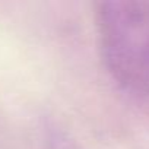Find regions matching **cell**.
<instances>
[{
	"mask_svg": "<svg viewBox=\"0 0 149 149\" xmlns=\"http://www.w3.org/2000/svg\"><path fill=\"white\" fill-rule=\"evenodd\" d=\"M95 24L104 64L126 91L149 95V2L95 3Z\"/></svg>",
	"mask_w": 149,
	"mask_h": 149,
	"instance_id": "cell-1",
	"label": "cell"
}]
</instances>
